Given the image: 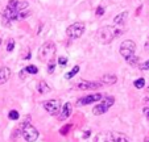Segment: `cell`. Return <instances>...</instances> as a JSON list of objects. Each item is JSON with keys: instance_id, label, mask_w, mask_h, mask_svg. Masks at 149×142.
I'll return each instance as SVG.
<instances>
[{"instance_id": "83f0119b", "label": "cell", "mask_w": 149, "mask_h": 142, "mask_svg": "<svg viewBox=\"0 0 149 142\" xmlns=\"http://www.w3.org/2000/svg\"><path fill=\"white\" fill-rule=\"evenodd\" d=\"M58 63L61 64V66H66V63H68V57H59Z\"/></svg>"}, {"instance_id": "cb8c5ba5", "label": "cell", "mask_w": 149, "mask_h": 142, "mask_svg": "<svg viewBox=\"0 0 149 142\" xmlns=\"http://www.w3.org/2000/svg\"><path fill=\"white\" fill-rule=\"evenodd\" d=\"M7 51H9V53H11V51H13V49H15V39L13 38H9L8 41H7Z\"/></svg>"}, {"instance_id": "e0dca14e", "label": "cell", "mask_w": 149, "mask_h": 142, "mask_svg": "<svg viewBox=\"0 0 149 142\" xmlns=\"http://www.w3.org/2000/svg\"><path fill=\"white\" fill-rule=\"evenodd\" d=\"M79 70H81V67L79 66H74V69H71L70 71H69L68 74H66V79H71V78H74V76L77 75V74L79 73Z\"/></svg>"}, {"instance_id": "2e32d148", "label": "cell", "mask_w": 149, "mask_h": 142, "mask_svg": "<svg viewBox=\"0 0 149 142\" xmlns=\"http://www.w3.org/2000/svg\"><path fill=\"white\" fill-rule=\"evenodd\" d=\"M31 57H32L31 47H29V46H24L23 50H21V58L25 59V61H28V59H31Z\"/></svg>"}, {"instance_id": "f1b7e54d", "label": "cell", "mask_w": 149, "mask_h": 142, "mask_svg": "<svg viewBox=\"0 0 149 142\" xmlns=\"http://www.w3.org/2000/svg\"><path fill=\"white\" fill-rule=\"evenodd\" d=\"M144 50L148 51V53H149V36H148V38H146L145 44H144Z\"/></svg>"}, {"instance_id": "4fadbf2b", "label": "cell", "mask_w": 149, "mask_h": 142, "mask_svg": "<svg viewBox=\"0 0 149 142\" xmlns=\"http://www.w3.org/2000/svg\"><path fill=\"white\" fill-rule=\"evenodd\" d=\"M127 19H128V12H121V13L116 15V16L113 17V24L119 25V26H123L127 22Z\"/></svg>"}, {"instance_id": "52a82bcc", "label": "cell", "mask_w": 149, "mask_h": 142, "mask_svg": "<svg viewBox=\"0 0 149 142\" xmlns=\"http://www.w3.org/2000/svg\"><path fill=\"white\" fill-rule=\"evenodd\" d=\"M135 51H136V44L132 39H125V41H123L120 44L119 53L124 59H128L130 57L135 55Z\"/></svg>"}, {"instance_id": "6da1fadb", "label": "cell", "mask_w": 149, "mask_h": 142, "mask_svg": "<svg viewBox=\"0 0 149 142\" xmlns=\"http://www.w3.org/2000/svg\"><path fill=\"white\" fill-rule=\"evenodd\" d=\"M123 30L119 28V25H107L102 26L96 30L95 39L102 45H108L116 38V37L121 36Z\"/></svg>"}, {"instance_id": "8fae6325", "label": "cell", "mask_w": 149, "mask_h": 142, "mask_svg": "<svg viewBox=\"0 0 149 142\" xmlns=\"http://www.w3.org/2000/svg\"><path fill=\"white\" fill-rule=\"evenodd\" d=\"M71 113H73V104H71V103L63 104V105H62V108H61V112H59V114H58V120L59 121L68 120L69 117L71 116Z\"/></svg>"}, {"instance_id": "7402d4cb", "label": "cell", "mask_w": 149, "mask_h": 142, "mask_svg": "<svg viewBox=\"0 0 149 142\" xmlns=\"http://www.w3.org/2000/svg\"><path fill=\"white\" fill-rule=\"evenodd\" d=\"M54 69H56V61H54V58H53V59H50V61L48 62V73L53 74Z\"/></svg>"}, {"instance_id": "4316f807", "label": "cell", "mask_w": 149, "mask_h": 142, "mask_svg": "<svg viewBox=\"0 0 149 142\" xmlns=\"http://www.w3.org/2000/svg\"><path fill=\"white\" fill-rule=\"evenodd\" d=\"M95 15H96V16H103V15H104V8H103V6H99L98 8H96Z\"/></svg>"}, {"instance_id": "7c38bea8", "label": "cell", "mask_w": 149, "mask_h": 142, "mask_svg": "<svg viewBox=\"0 0 149 142\" xmlns=\"http://www.w3.org/2000/svg\"><path fill=\"white\" fill-rule=\"evenodd\" d=\"M99 82H100L102 86H112L118 82V76L113 75V74H106V75L99 78Z\"/></svg>"}, {"instance_id": "5b68a950", "label": "cell", "mask_w": 149, "mask_h": 142, "mask_svg": "<svg viewBox=\"0 0 149 142\" xmlns=\"http://www.w3.org/2000/svg\"><path fill=\"white\" fill-rule=\"evenodd\" d=\"M115 104V98L113 96H107V98H104L100 100V103L96 104L93 109V113L95 116H100V114H104L111 107Z\"/></svg>"}, {"instance_id": "5bb4252c", "label": "cell", "mask_w": 149, "mask_h": 142, "mask_svg": "<svg viewBox=\"0 0 149 142\" xmlns=\"http://www.w3.org/2000/svg\"><path fill=\"white\" fill-rule=\"evenodd\" d=\"M9 78H11V70L6 66L0 67V84H4L6 82H8Z\"/></svg>"}, {"instance_id": "8992f818", "label": "cell", "mask_w": 149, "mask_h": 142, "mask_svg": "<svg viewBox=\"0 0 149 142\" xmlns=\"http://www.w3.org/2000/svg\"><path fill=\"white\" fill-rule=\"evenodd\" d=\"M84 30H86V26H84L83 22H74V24L68 26V29H66V36L71 39H78L83 36Z\"/></svg>"}, {"instance_id": "836d02e7", "label": "cell", "mask_w": 149, "mask_h": 142, "mask_svg": "<svg viewBox=\"0 0 149 142\" xmlns=\"http://www.w3.org/2000/svg\"><path fill=\"white\" fill-rule=\"evenodd\" d=\"M0 44H1V38H0Z\"/></svg>"}, {"instance_id": "d6a6232c", "label": "cell", "mask_w": 149, "mask_h": 142, "mask_svg": "<svg viewBox=\"0 0 149 142\" xmlns=\"http://www.w3.org/2000/svg\"><path fill=\"white\" fill-rule=\"evenodd\" d=\"M144 103H145V104H149V98H145V99H144Z\"/></svg>"}, {"instance_id": "484cf974", "label": "cell", "mask_w": 149, "mask_h": 142, "mask_svg": "<svg viewBox=\"0 0 149 142\" xmlns=\"http://www.w3.org/2000/svg\"><path fill=\"white\" fill-rule=\"evenodd\" d=\"M137 67L140 70H143V71H148V70H149V59H148V61H145V62H143V63H140Z\"/></svg>"}, {"instance_id": "7a4b0ae2", "label": "cell", "mask_w": 149, "mask_h": 142, "mask_svg": "<svg viewBox=\"0 0 149 142\" xmlns=\"http://www.w3.org/2000/svg\"><path fill=\"white\" fill-rule=\"evenodd\" d=\"M95 142H131V138L120 132H102L95 136Z\"/></svg>"}, {"instance_id": "f546056e", "label": "cell", "mask_w": 149, "mask_h": 142, "mask_svg": "<svg viewBox=\"0 0 149 142\" xmlns=\"http://www.w3.org/2000/svg\"><path fill=\"white\" fill-rule=\"evenodd\" d=\"M26 74H28V73H26V70H25V69H24V70H23V71H20L19 76H20V78H21V79H24V78H25V75H26Z\"/></svg>"}, {"instance_id": "ac0fdd59", "label": "cell", "mask_w": 149, "mask_h": 142, "mask_svg": "<svg viewBox=\"0 0 149 142\" xmlns=\"http://www.w3.org/2000/svg\"><path fill=\"white\" fill-rule=\"evenodd\" d=\"M133 86H135L137 89L144 88V86H145V79H144V78H139V79H136V80L133 82Z\"/></svg>"}, {"instance_id": "ffe728a7", "label": "cell", "mask_w": 149, "mask_h": 142, "mask_svg": "<svg viewBox=\"0 0 149 142\" xmlns=\"http://www.w3.org/2000/svg\"><path fill=\"white\" fill-rule=\"evenodd\" d=\"M25 70H26V73L32 74V75H36V74L38 73V69H37V66H34V64H29V66H26Z\"/></svg>"}, {"instance_id": "44dd1931", "label": "cell", "mask_w": 149, "mask_h": 142, "mask_svg": "<svg viewBox=\"0 0 149 142\" xmlns=\"http://www.w3.org/2000/svg\"><path fill=\"white\" fill-rule=\"evenodd\" d=\"M8 117H9V120H13V121H16V120H19L20 113H19V112H17V111H15V109H12V111L8 113Z\"/></svg>"}, {"instance_id": "3957f363", "label": "cell", "mask_w": 149, "mask_h": 142, "mask_svg": "<svg viewBox=\"0 0 149 142\" xmlns=\"http://www.w3.org/2000/svg\"><path fill=\"white\" fill-rule=\"evenodd\" d=\"M56 51H57V47L56 44L53 41H46L40 46L38 49V53H37V57H38V61L40 62H46L48 63L50 59L54 58L56 55Z\"/></svg>"}, {"instance_id": "277c9868", "label": "cell", "mask_w": 149, "mask_h": 142, "mask_svg": "<svg viewBox=\"0 0 149 142\" xmlns=\"http://www.w3.org/2000/svg\"><path fill=\"white\" fill-rule=\"evenodd\" d=\"M20 128H21V136L24 137V139H25L26 142H36L37 141V138H38V130H37L32 124L25 121Z\"/></svg>"}, {"instance_id": "e575fe53", "label": "cell", "mask_w": 149, "mask_h": 142, "mask_svg": "<svg viewBox=\"0 0 149 142\" xmlns=\"http://www.w3.org/2000/svg\"><path fill=\"white\" fill-rule=\"evenodd\" d=\"M148 91H149V87H148Z\"/></svg>"}, {"instance_id": "9a60e30c", "label": "cell", "mask_w": 149, "mask_h": 142, "mask_svg": "<svg viewBox=\"0 0 149 142\" xmlns=\"http://www.w3.org/2000/svg\"><path fill=\"white\" fill-rule=\"evenodd\" d=\"M37 91L41 95H45L48 92H50V87H49V84L45 80H40L38 84H37Z\"/></svg>"}, {"instance_id": "ba28073f", "label": "cell", "mask_w": 149, "mask_h": 142, "mask_svg": "<svg viewBox=\"0 0 149 142\" xmlns=\"http://www.w3.org/2000/svg\"><path fill=\"white\" fill-rule=\"evenodd\" d=\"M42 107L48 112L50 116H58L59 112H61L62 104L59 99H52V100H46L42 103Z\"/></svg>"}, {"instance_id": "30bf717a", "label": "cell", "mask_w": 149, "mask_h": 142, "mask_svg": "<svg viewBox=\"0 0 149 142\" xmlns=\"http://www.w3.org/2000/svg\"><path fill=\"white\" fill-rule=\"evenodd\" d=\"M102 98H103V96H102V94H99V92L87 95V96L79 98L78 101H77V105H88V104H93V103H96V101H100Z\"/></svg>"}, {"instance_id": "d6986e66", "label": "cell", "mask_w": 149, "mask_h": 142, "mask_svg": "<svg viewBox=\"0 0 149 142\" xmlns=\"http://www.w3.org/2000/svg\"><path fill=\"white\" fill-rule=\"evenodd\" d=\"M128 63L131 64V66H139V62H140V59H139V57H136V55H132V57H130L128 59H125Z\"/></svg>"}, {"instance_id": "4dcf8cb0", "label": "cell", "mask_w": 149, "mask_h": 142, "mask_svg": "<svg viewBox=\"0 0 149 142\" xmlns=\"http://www.w3.org/2000/svg\"><path fill=\"white\" fill-rule=\"evenodd\" d=\"M143 112H144V114L146 116V118L149 120V107H145V108L143 109Z\"/></svg>"}, {"instance_id": "d4e9b609", "label": "cell", "mask_w": 149, "mask_h": 142, "mask_svg": "<svg viewBox=\"0 0 149 142\" xmlns=\"http://www.w3.org/2000/svg\"><path fill=\"white\" fill-rule=\"evenodd\" d=\"M29 15H31V12L26 11V9H25V11H20L19 12V19H17V20H24V19H26Z\"/></svg>"}, {"instance_id": "9c48e42d", "label": "cell", "mask_w": 149, "mask_h": 142, "mask_svg": "<svg viewBox=\"0 0 149 142\" xmlns=\"http://www.w3.org/2000/svg\"><path fill=\"white\" fill-rule=\"evenodd\" d=\"M75 87L77 89H81V91H90V89H95V88H99L102 87L100 82H91V80H79L75 83Z\"/></svg>"}, {"instance_id": "1f68e13d", "label": "cell", "mask_w": 149, "mask_h": 142, "mask_svg": "<svg viewBox=\"0 0 149 142\" xmlns=\"http://www.w3.org/2000/svg\"><path fill=\"white\" fill-rule=\"evenodd\" d=\"M90 137V130H87L86 133H83V138H88Z\"/></svg>"}, {"instance_id": "603a6c76", "label": "cell", "mask_w": 149, "mask_h": 142, "mask_svg": "<svg viewBox=\"0 0 149 142\" xmlns=\"http://www.w3.org/2000/svg\"><path fill=\"white\" fill-rule=\"evenodd\" d=\"M73 128V125L71 124H68V125H65V126H62L61 129H59V133L62 134V136H66V134L70 132V129Z\"/></svg>"}]
</instances>
